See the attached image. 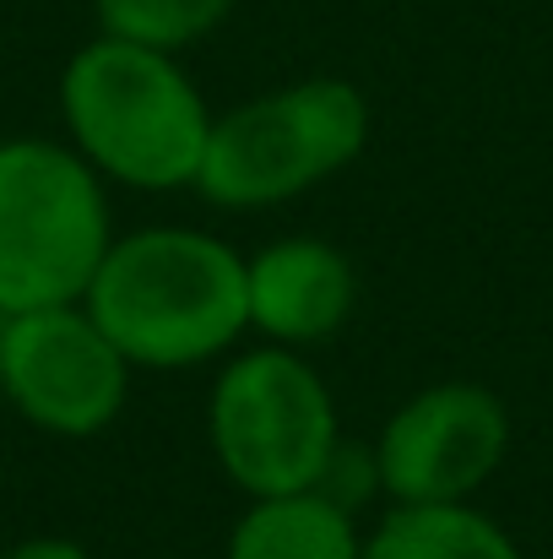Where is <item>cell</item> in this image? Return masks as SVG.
Masks as SVG:
<instances>
[{
  "label": "cell",
  "instance_id": "cell-1",
  "mask_svg": "<svg viewBox=\"0 0 553 559\" xmlns=\"http://www.w3.org/2000/svg\"><path fill=\"white\" fill-rule=\"evenodd\" d=\"M82 305L131 370H190L250 332L244 255L201 228H142L115 239Z\"/></svg>",
  "mask_w": 553,
  "mask_h": 559
},
{
  "label": "cell",
  "instance_id": "cell-2",
  "mask_svg": "<svg viewBox=\"0 0 553 559\" xmlns=\"http://www.w3.org/2000/svg\"><path fill=\"white\" fill-rule=\"evenodd\" d=\"M71 147L109 180L136 190L195 186L212 109L169 49L136 38H93L60 76Z\"/></svg>",
  "mask_w": 553,
  "mask_h": 559
},
{
  "label": "cell",
  "instance_id": "cell-3",
  "mask_svg": "<svg viewBox=\"0 0 553 559\" xmlns=\"http://www.w3.org/2000/svg\"><path fill=\"white\" fill-rule=\"evenodd\" d=\"M109 245V201L76 147L0 142V316L82 305Z\"/></svg>",
  "mask_w": 553,
  "mask_h": 559
},
{
  "label": "cell",
  "instance_id": "cell-4",
  "mask_svg": "<svg viewBox=\"0 0 553 559\" xmlns=\"http://www.w3.org/2000/svg\"><path fill=\"white\" fill-rule=\"evenodd\" d=\"M364 142V93L342 76H310L217 115L195 190L228 212L272 206L342 175Z\"/></svg>",
  "mask_w": 553,
  "mask_h": 559
},
{
  "label": "cell",
  "instance_id": "cell-5",
  "mask_svg": "<svg viewBox=\"0 0 553 559\" xmlns=\"http://www.w3.org/2000/svg\"><path fill=\"white\" fill-rule=\"evenodd\" d=\"M212 451L223 473L250 500L321 489L342 440L326 380L299 359V348H250L212 385L206 407Z\"/></svg>",
  "mask_w": 553,
  "mask_h": 559
},
{
  "label": "cell",
  "instance_id": "cell-6",
  "mask_svg": "<svg viewBox=\"0 0 553 559\" xmlns=\"http://www.w3.org/2000/svg\"><path fill=\"white\" fill-rule=\"evenodd\" d=\"M0 391L33 429L87 440L120 418L131 396V365L98 332L87 305H49V310L5 316Z\"/></svg>",
  "mask_w": 553,
  "mask_h": 559
},
{
  "label": "cell",
  "instance_id": "cell-7",
  "mask_svg": "<svg viewBox=\"0 0 553 559\" xmlns=\"http://www.w3.org/2000/svg\"><path fill=\"white\" fill-rule=\"evenodd\" d=\"M510 445L505 402L489 385L445 380L407 396L374 440V478L396 506H461Z\"/></svg>",
  "mask_w": 553,
  "mask_h": 559
},
{
  "label": "cell",
  "instance_id": "cell-8",
  "mask_svg": "<svg viewBox=\"0 0 553 559\" xmlns=\"http://www.w3.org/2000/svg\"><path fill=\"white\" fill-rule=\"evenodd\" d=\"M353 266L326 239H277L244 261L250 326L277 348H315L342 332L353 316Z\"/></svg>",
  "mask_w": 553,
  "mask_h": 559
},
{
  "label": "cell",
  "instance_id": "cell-9",
  "mask_svg": "<svg viewBox=\"0 0 553 559\" xmlns=\"http://www.w3.org/2000/svg\"><path fill=\"white\" fill-rule=\"evenodd\" d=\"M228 559H364L353 511L321 489L250 500L228 533Z\"/></svg>",
  "mask_w": 553,
  "mask_h": 559
},
{
  "label": "cell",
  "instance_id": "cell-10",
  "mask_svg": "<svg viewBox=\"0 0 553 559\" xmlns=\"http://www.w3.org/2000/svg\"><path fill=\"white\" fill-rule=\"evenodd\" d=\"M364 559H521L516 544L461 506H396L364 538Z\"/></svg>",
  "mask_w": 553,
  "mask_h": 559
},
{
  "label": "cell",
  "instance_id": "cell-11",
  "mask_svg": "<svg viewBox=\"0 0 553 559\" xmlns=\"http://www.w3.org/2000/svg\"><path fill=\"white\" fill-rule=\"evenodd\" d=\"M228 5L233 0H98V22L115 38L180 49L190 38L212 33L228 16Z\"/></svg>",
  "mask_w": 553,
  "mask_h": 559
},
{
  "label": "cell",
  "instance_id": "cell-12",
  "mask_svg": "<svg viewBox=\"0 0 553 559\" xmlns=\"http://www.w3.org/2000/svg\"><path fill=\"white\" fill-rule=\"evenodd\" d=\"M0 559H93V555L82 544H71V538H27V544L5 549Z\"/></svg>",
  "mask_w": 553,
  "mask_h": 559
}]
</instances>
